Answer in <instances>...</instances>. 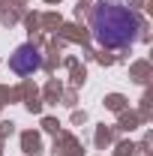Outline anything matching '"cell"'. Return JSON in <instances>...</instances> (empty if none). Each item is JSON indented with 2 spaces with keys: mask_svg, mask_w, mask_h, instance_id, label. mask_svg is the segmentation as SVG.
<instances>
[{
  "mask_svg": "<svg viewBox=\"0 0 153 156\" xmlns=\"http://www.w3.org/2000/svg\"><path fill=\"white\" fill-rule=\"evenodd\" d=\"M87 24L93 30V39L102 48H129L141 36V18L123 0H96L90 6Z\"/></svg>",
  "mask_w": 153,
  "mask_h": 156,
  "instance_id": "6da1fadb",
  "label": "cell"
},
{
  "mask_svg": "<svg viewBox=\"0 0 153 156\" xmlns=\"http://www.w3.org/2000/svg\"><path fill=\"white\" fill-rule=\"evenodd\" d=\"M42 63H45V57H42V51L33 42H24V45H18L9 54V69L15 75H33V72L42 69Z\"/></svg>",
  "mask_w": 153,
  "mask_h": 156,
  "instance_id": "7a4b0ae2",
  "label": "cell"
}]
</instances>
